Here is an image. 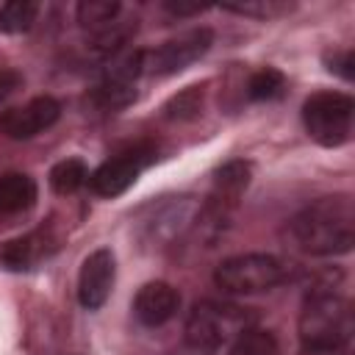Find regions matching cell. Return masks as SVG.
<instances>
[{"mask_svg":"<svg viewBox=\"0 0 355 355\" xmlns=\"http://www.w3.org/2000/svg\"><path fill=\"white\" fill-rule=\"evenodd\" d=\"M47 180H50V189L55 194L67 197V194H75L80 186H86L89 169H86V164L80 158H64V161H58L50 169V178Z\"/></svg>","mask_w":355,"mask_h":355,"instance_id":"2e32d148","label":"cell"},{"mask_svg":"<svg viewBox=\"0 0 355 355\" xmlns=\"http://www.w3.org/2000/svg\"><path fill=\"white\" fill-rule=\"evenodd\" d=\"M250 186V164L236 158V161H227L222 164L216 172H214V191H211V200L233 208L236 200L241 197V191Z\"/></svg>","mask_w":355,"mask_h":355,"instance_id":"5bb4252c","label":"cell"},{"mask_svg":"<svg viewBox=\"0 0 355 355\" xmlns=\"http://www.w3.org/2000/svg\"><path fill=\"white\" fill-rule=\"evenodd\" d=\"M283 92H286V78L275 67H263V69L252 72L250 80H247V97L250 100H258V103L277 100Z\"/></svg>","mask_w":355,"mask_h":355,"instance_id":"ac0fdd59","label":"cell"},{"mask_svg":"<svg viewBox=\"0 0 355 355\" xmlns=\"http://www.w3.org/2000/svg\"><path fill=\"white\" fill-rule=\"evenodd\" d=\"M202 111V86H189L164 105L166 119H194Z\"/></svg>","mask_w":355,"mask_h":355,"instance_id":"ffe728a7","label":"cell"},{"mask_svg":"<svg viewBox=\"0 0 355 355\" xmlns=\"http://www.w3.org/2000/svg\"><path fill=\"white\" fill-rule=\"evenodd\" d=\"M169 355H214V352H208V349H202V347H194V344H180L178 349H172Z\"/></svg>","mask_w":355,"mask_h":355,"instance_id":"cb8c5ba5","label":"cell"},{"mask_svg":"<svg viewBox=\"0 0 355 355\" xmlns=\"http://www.w3.org/2000/svg\"><path fill=\"white\" fill-rule=\"evenodd\" d=\"M116 277V258L108 247L89 252L78 272V302L86 311H97L105 305Z\"/></svg>","mask_w":355,"mask_h":355,"instance_id":"9c48e42d","label":"cell"},{"mask_svg":"<svg viewBox=\"0 0 355 355\" xmlns=\"http://www.w3.org/2000/svg\"><path fill=\"white\" fill-rule=\"evenodd\" d=\"M283 280V263L269 252H241L214 269L216 288L227 294H261Z\"/></svg>","mask_w":355,"mask_h":355,"instance_id":"5b68a950","label":"cell"},{"mask_svg":"<svg viewBox=\"0 0 355 355\" xmlns=\"http://www.w3.org/2000/svg\"><path fill=\"white\" fill-rule=\"evenodd\" d=\"M352 336V305L333 288H313L300 311L305 349H341Z\"/></svg>","mask_w":355,"mask_h":355,"instance_id":"7a4b0ae2","label":"cell"},{"mask_svg":"<svg viewBox=\"0 0 355 355\" xmlns=\"http://www.w3.org/2000/svg\"><path fill=\"white\" fill-rule=\"evenodd\" d=\"M250 327H255V316L247 308L233 302L200 300L186 319V344L216 352L222 347H230Z\"/></svg>","mask_w":355,"mask_h":355,"instance_id":"3957f363","label":"cell"},{"mask_svg":"<svg viewBox=\"0 0 355 355\" xmlns=\"http://www.w3.org/2000/svg\"><path fill=\"white\" fill-rule=\"evenodd\" d=\"M327 69L330 72H336V75H341L344 80H352V67H355V55H352V50H341V53H333V58H327Z\"/></svg>","mask_w":355,"mask_h":355,"instance_id":"7402d4cb","label":"cell"},{"mask_svg":"<svg viewBox=\"0 0 355 355\" xmlns=\"http://www.w3.org/2000/svg\"><path fill=\"white\" fill-rule=\"evenodd\" d=\"M214 44V31L211 28H191L183 31L172 39H166L161 47L144 53V72L153 75H175L200 61Z\"/></svg>","mask_w":355,"mask_h":355,"instance_id":"ba28073f","label":"cell"},{"mask_svg":"<svg viewBox=\"0 0 355 355\" xmlns=\"http://www.w3.org/2000/svg\"><path fill=\"white\" fill-rule=\"evenodd\" d=\"M39 17V3L33 0H11L0 6V33H25L33 28Z\"/></svg>","mask_w":355,"mask_h":355,"instance_id":"e0dca14e","label":"cell"},{"mask_svg":"<svg viewBox=\"0 0 355 355\" xmlns=\"http://www.w3.org/2000/svg\"><path fill=\"white\" fill-rule=\"evenodd\" d=\"M75 14H78V22L86 31V36H94V33H100V31H105L122 19V3H116V0H80Z\"/></svg>","mask_w":355,"mask_h":355,"instance_id":"9a60e30c","label":"cell"},{"mask_svg":"<svg viewBox=\"0 0 355 355\" xmlns=\"http://www.w3.org/2000/svg\"><path fill=\"white\" fill-rule=\"evenodd\" d=\"M153 158H155V147L153 144H133V147L111 155L108 161H103L89 175L86 186L97 197H105V200L119 197L139 180V175L153 164Z\"/></svg>","mask_w":355,"mask_h":355,"instance_id":"52a82bcc","label":"cell"},{"mask_svg":"<svg viewBox=\"0 0 355 355\" xmlns=\"http://www.w3.org/2000/svg\"><path fill=\"white\" fill-rule=\"evenodd\" d=\"M180 308V294L175 286L164 283V280H153L144 283L133 300V316L144 324V327H161L166 324Z\"/></svg>","mask_w":355,"mask_h":355,"instance_id":"8fae6325","label":"cell"},{"mask_svg":"<svg viewBox=\"0 0 355 355\" xmlns=\"http://www.w3.org/2000/svg\"><path fill=\"white\" fill-rule=\"evenodd\" d=\"M58 116H61V105L53 97L42 94V97H33L31 103L19 105V108L3 111L0 114V130L8 139H33L42 130H47L50 125H55Z\"/></svg>","mask_w":355,"mask_h":355,"instance_id":"30bf717a","label":"cell"},{"mask_svg":"<svg viewBox=\"0 0 355 355\" xmlns=\"http://www.w3.org/2000/svg\"><path fill=\"white\" fill-rule=\"evenodd\" d=\"M53 250V239L44 233V230H33L28 236H19V239H11L0 247V263L6 269H14V272H22V269H31L36 266L42 258H47Z\"/></svg>","mask_w":355,"mask_h":355,"instance_id":"7c38bea8","label":"cell"},{"mask_svg":"<svg viewBox=\"0 0 355 355\" xmlns=\"http://www.w3.org/2000/svg\"><path fill=\"white\" fill-rule=\"evenodd\" d=\"M225 11H233V14H244V17H258V19H272V17H280V14H288L291 6L288 3H280V0H252V3H227L222 6Z\"/></svg>","mask_w":355,"mask_h":355,"instance_id":"44dd1931","label":"cell"},{"mask_svg":"<svg viewBox=\"0 0 355 355\" xmlns=\"http://www.w3.org/2000/svg\"><path fill=\"white\" fill-rule=\"evenodd\" d=\"M144 72V53L128 50L111 58L103 69V78L89 92V105L100 114H114L136 100V80Z\"/></svg>","mask_w":355,"mask_h":355,"instance_id":"8992f818","label":"cell"},{"mask_svg":"<svg viewBox=\"0 0 355 355\" xmlns=\"http://www.w3.org/2000/svg\"><path fill=\"white\" fill-rule=\"evenodd\" d=\"M297 250L316 258L347 255L355 244V205L347 194L319 197L300 208L288 222Z\"/></svg>","mask_w":355,"mask_h":355,"instance_id":"6da1fadb","label":"cell"},{"mask_svg":"<svg viewBox=\"0 0 355 355\" xmlns=\"http://www.w3.org/2000/svg\"><path fill=\"white\" fill-rule=\"evenodd\" d=\"M227 355H277V341L269 330L250 327L227 347Z\"/></svg>","mask_w":355,"mask_h":355,"instance_id":"d6986e66","label":"cell"},{"mask_svg":"<svg viewBox=\"0 0 355 355\" xmlns=\"http://www.w3.org/2000/svg\"><path fill=\"white\" fill-rule=\"evenodd\" d=\"M355 100L344 92H316L302 103V125L322 147H341L349 141Z\"/></svg>","mask_w":355,"mask_h":355,"instance_id":"277c9868","label":"cell"},{"mask_svg":"<svg viewBox=\"0 0 355 355\" xmlns=\"http://www.w3.org/2000/svg\"><path fill=\"white\" fill-rule=\"evenodd\" d=\"M36 202V183L25 172L0 175V216L22 214Z\"/></svg>","mask_w":355,"mask_h":355,"instance_id":"4fadbf2b","label":"cell"},{"mask_svg":"<svg viewBox=\"0 0 355 355\" xmlns=\"http://www.w3.org/2000/svg\"><path fill=\"white\" fill-rule=\"evenodd\" d=\"M164 8H166L172 17H191V14L205 11L208 6H202V3H180V0H178V3H172V0H169V3H164Z\"/></svg>","mask_w":355,"mask_h":355,"instance_id":"603a6c76","label":"cell"}]
</instances>
